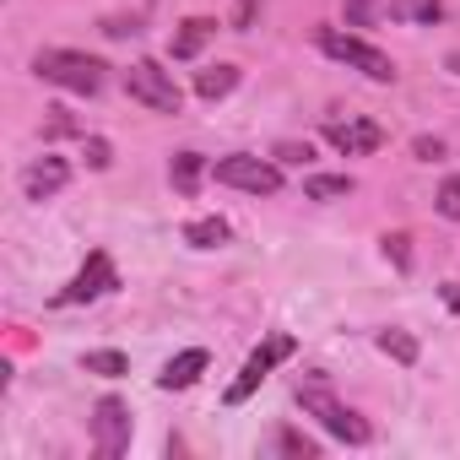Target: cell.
Listing matches in <instances>:
<instances>
[{
    "label": "cell",
    "instance_id": "7402d4cb",
    "mask_svg": "<svg viewBox=\"0 0 460 460\" xmlns=\"http://www.w3.org/2000/svg\"><path fill=\"white\" fill-rule=\"evenodd\" d=\"M277 163L309 168V163H314V146H309V141H277Z\"/></svg>",
    "mask_w": 460,
    "mask_h": 460
},
{
    "label": "cell",
    "instance_id": "f546056e",
    "mask_svg": "<svg viewBox=\"0 0 460 460\" xmlns=\"http://www.w3.org/2000/svg\"><path fill=\"white\" fill-rule=\"evenodd\" d=\"M444 71H455V76H460V49H455L449 60H444Z\"/></svg>",
    "mask_w": 460,
    "mask_h": 460
},
{
    "label": "cell",
    "instance_id": "f1b7e54d",
    "mask_svg": "<svg viewBox=\"0 0 460 460\" xmlns=\"http://www.w3.org/2000/svg\"><path fill=\"white\" fill-rule=\"evenodd\" d=\"M444 304H449V309L460 314V288H444Z\"/></svg>",
    "mask_w": 460,
    "mask_h": 460
},
{
    "label": "cell",
    "instance_id": "d4e9b609",
    "mask_svg": "<svg viewBox=\"0 0 460 460\" xmlns=\"http://www.w3.org/2000/svg\"><path fill=\"white\" fill-rule=\"evenodd\" d=\"M411 157H417V163H438V157H444V141H438V136H417V141H411Z\"/></svg>",
    "mask_w": 460,
    "mask_h": 460
},
{
    "label": "cell",
    "instance_id": "5bb4252c",
    "mask_svg": "<svg viewBox=\"0 0 460 460\" xmlns=\"http://www.w3.org/2000/svg\"><path fill=\"white\" fill-rule=\"evenodd\" d=\"M200 173H206V157H200V152H173L168 179H173L179 195H195V190H200Z\"/></svg>",
    "mask_w": 460,
    "mask_h": 460
},
{
    "label": "cell",
    "instance_id": "6da1fadb",
    "mask_svg": "<svg viewBox=\"0 0 460 460\" xmlns=\"http://www.w3.org/2000/svg\"><path fill=\"white\" fill-rule=\"evenodd\" d=\"M33 71L44 76V82H55V87H66V93H82V98H93L98 87H103V60H93V55H76V49H44L39 60H33Z\"/></svg>",
    "mask_w": 460,
    "mask_h": 460
},
{
    "label": "cell",
    "instance_id": "30bf717a",
    "mask_svg": "<svg viewBox=\"0 0 460 460\" xmlns=\"http://www.w3.org/2000/svg\"><path fill=\"white\" fill-rule=\"evenodd\" d=\"M211 39H217V22H211V17H184V22L173 28V39H168V55H173V60H195Z\"/></svg>",
    "mask_w": 460,
    "mask_h": 460
},
{
    "label": "cell",
    "instance_id": "83f0119b",
    "mask_svg": "<svg viewBox=\"0 0 460 460\" xmlns=\"http://www.w3.org/2000/svg\"><path fill=\"white\" fill-rule=\"evenodd\" d=\"M250 22H255V0H239V17H234V28H239V33H244V28H250Z\"/></svg>",
    "mask_w": 460,
    "mask_h": 460
},
{
    "label": "cell",
    "instance_id": "cb8c5ba5",
    "mask_svg": "<svg viewBox=\"0 0 460 460\" xmlns=\"http://www.w3.org/2000/svg\"><path fill=\"white\" fill-rule=\"evenodd\" d=\"M82 152H87V168H109V163H114V146H109L103 136H87Z\"/></svg>",
    "mask_w": 460,
    "mask_h": 460
},
{
    "label": "cell",
    "instance_id": "2e32d148",
    "mask_svg": "<svg viewBox=\"0 0 460 460\" xmlns=\"http://www.w3.org/2000/svg\"><path fill=\"white\" fill-rule=\"evenodd\" d=\"M304 195L309 200H341V195H352V173H309Z\"/></svg>",
    "mask_w": 460,
    "mask_h": 460
},
{
    "label": "cell",
    "instance_id": "ba28073f",
    "mask_svg": "<svg viewBox=\"0 0 460 460\" xmlns=\"http://www.w3.org/2000/svg\"><path fill=\"white\" fill-rule=\"evenodd\" d=\"M119 288V271H114V261L98 250V255H87V266L55 293V304H93V298H103V293H114Z\"/></svg>",
    "mask_w": 460,
    "mask_h": 460
},
{
    "label": "cell",
    "instance_id": "4fadbf2b",
    "mask_svg": "<svg viewBox=\"0 0 460 460\" xmlns=\"http://www.w3.org/2000/svg\"><path fill=\"white\" fill-rule=\"evenodd\" d=\"M234 87H239V66H206V71H195V93H200L206 103L227 98Z\"/></svg>",
    "mask_w": 460,
    "mask_h": 460
},
{
    "label": "cell",
    "instance_id": "484cf974",
    "mask_svg": "<svg viewBox=\"0 0 460 460\" xmlns=\"http://www.w3.org/2000/svg\"><path fill=\"white\" fill-rule=\"evenodd\" d=\"M385 255L406 271V266H411V255H406V234H385Z\"/></svg>",
    "mask_w": 460,
    "mask_h": 460
},
{
    "label": "cell",
    "instance_id": "44dd1931",
    "mask_svg": "<svg viewBox=\"0 0 460 460\" xmlns=\"http://www.w3.org/2000/svg\"><path fill=\"white\" fill-rule=\"evenodd\" d=\"M277 449H282V455H309V460H314V455H320V438H309V433H298V428H282V433H277Z\"/></svg>",
    "mask_w": 460,
    "mask_h": 460
},
{
    "label": "cell",
    "instance_id": "7c38bea8",
    "mask_svg": "<svg viewBox=\"0 0 460 460\" xmlns=\"http://www.w3.org/2000/svg\"><path fill=\"white\" fill-rule=\"evenodd\" d=\"M200 374H206V352H200V347H190V352H179V358H168V363H163L157 390H190Z\"/></svg>",
    "mask_w": 460,
    "mask_h": 460
},
{
    "label": "cell",
    "instance_id": "603a6c76",
    "mask_svg": "<svg viewBox=\"0 0 460 460\" xmlns=\"http://www.w3.org/2000/svg\"><path fill=\"white\" fill-rule=\"evenodd\" d=\"M438 217L460 222V173H449V179H444V190H438Z\"/></svg>",
    "mask_w": 460,
    "mask_h": 460
},
{
    "label": "cell",
    "instance_id": "9a60e30c",
    "mask_svg": "<svg viewBox=\"0 0 460 460\" xmlns=\"http://www.w3.org/2000/svg\"><path fill=\"white\" fill-rule=\"evenodd\" d=\"M374 341H379V352H385V358H395L401 368H411V363L422 358V347H417V336H411V331H379Z\"/></svg>",
    "mask_w": 460,
    "mask_h": 460
},
{
    "label": "cell",
    "instance_id": "e0dca14e",
    "mask_svg": "<svg viewBox=\"0 0 460 460\" xmlns=\"http://www.w3.org/2000/svg\"><path fill=\"white\" fill-rule=\"evenodd\" d=\"M184 244H195V250H217V244H227V222H222V217H200V222H190V227H184Z\"/></svg>",
    "mask_w": 460,
    "mask_h": 460
},
{
    "label": "cell",
    "instance_id": "52a82bcc",
    "mask_svg": "<svg viewBox=\"0 0 460 460\" xmlns=\"http://www.w3.org/2000/svg\"><path fill=\"white\" fill-rule=\"evenodd\" d=\"M93 444H98L103 460H119V455L130 449V406H125V401L103 395V401L93 406Z\"/></svg>",
    "mask_w": 460,
    "mask_h": 460
},
{
    "label": "cell",
    "instance_id": "8992f818",
    "mask_svg": "<svg viewBox=\"0 0 460 460\" xmlns=\"http://www.w3.org/2000/svg\"><path fill=\"white\" fill-rule=\"evenodd\" d=\"M288 358H293V336H271L266 347H255V352H250V363H244V374L227 385V406H244V401L266 385V374H271L277 363H288Z\"/></svg>",
    "mask_w": 460,
    "mask_h": 460
},
{
    "label": "cell",
    "instance_id": "9c48e42d",
    "mask_svg": "<svg viewBox=\"0 0 460 460\" xmlns=\"http://www.w3.org/2000/svg\"><path fill=\"white\" fill-rule=\"evenodd\" d=\"M325 136H331V146L347 152V157H363V152H379V146H385V130H379L374 119H347V125H331Z\"/></svg>",
    "mask_w": 460,
    "mask_h": 460
},
{
    "label": "cell",
    "instance_id": "277c9868",
    "mask_svg": "<svg viewBox=\"0 0 460 460\" xmlns=\"http://www.w3.org/2000/svg\"><path fill=\"white\" fill-rule=\"evenodd\" d=\"M125 93H130L136 103H146L152 114H179V109H184L179 82H173L157 60H136V66L125 71Z\"/></svg>",
    "mask_w": 460,
    "mask_h": 460
},
{
    "label": "cell",
    "instance_id": "4316f807",
    "mask_svg": "<svg viewBox=\"0 0 460 460\" xmlns=\"http://www.w3.org/2000/svg\"><path fill=\"white\" fill-rule=\"evenodd\" d=\"M103 33H109V39H130V33H141V28H136V22H125V17H109V22H103Z\"/></svg>",
    "mask_w": 460,
    "mask_h": 460
},
{
    "label": "cell",
    "instance_id": "ac0fdd59",
    "mask_svg": "<svg viewBox=\"0 0 460 460\" xmlns=\"http://www.w3.org/2000/svg\"><path fill=\"white\" fill-rule=\"evenodd\" d=\"M390 17H401V22H438L444 17V0H390Z\"/></svg>",
    "mask_w": 460,
    "mask_h": 460
},
{
    "label": "cell",
    "instance_id": "8fae6325",
    "mask_svg": "<svg viewBox=\"0 0 460 460\" xmlns=\"http://www.w3.org/2000/svg\"><path fill=\"white\" fill-rule=\"evenodd\" d=\"M66 179H71V168H66L60 157H39V163L22 173V190H28V200H49L55 190H66Z\"/></svg>",
    "mask_w": 460,
    "mask_h": 460
},
{
    "label": "cell",
    "instance_id": "d6986e66",
    "mask_svg": "<svg viewBox=\"0 0 460 460\" xmlns=\"http://www.w3.org/2000/svg\"><path fill=\"white\" fill-rule=\"evenodd\" d=\"M82 368H87V374H103V379H119V374H130V358L114 352V347H103V352H87Z\"/></svg>",
    "mask_w": 460,
    "mask_h": 460
},
{
    "label": "cell",
    "instance_id": "3957f363",
    "mask_svg": "<svg viewBox=\"0 0 460 460\" xmlns=\"http://www.w3.org/2000/svg\"><path fill=\"white\" fill-rule=\"evenodd\" d=\"M298 406H304L309 417H320V422H325V433H336L341 444H368V438H374V428H368L352 406H341L331 390H320V385H309V390L298 385Z\"/></svg>",
    "mask_w": 460,
    "mask_h": 460
},
{
    "label": "cell",
    "instance_id": "7a4b0ae2",
    "mask_svg": "<svg viewBox=\"0 0 460 460\" xmlns=\"http://www.w3.org/2000/svg\"><path fill=\"white\" fill-rule=\"evenodd\" d=\"M314 44H320L331 60H341V66L363 71L368 82H395V66H390V55H385V49H374V44H363L358 33H341V28H320V33H314Z\"/></svg>",
    "mask_w": 460,
    "mask_h": 460
},
{
    "label": "cell",
    "instance_id": "5b68a950",
    "mask_svg": "<svg viewBox=\"0 0 460 460\" xmlns=\"http://www.w3.org/2000/svg\"><path fill=\"white\" fill-rule=\"evenodd\" d=\"M211 173H217V184H234V190H250V195H277L282 190V168L266 163V157H250V152L222 157Z\"/></svg>",
    "mask_w": 460,
    "mask_h": 460
},
{
    "label": "cell",
    "instance_id": "ffe728a7",
    "mask_svg": "<svg viewBox=\"0 0 460 460\" xmlns=\"http://www.w3.org/2000/svg\"><path fill=\"white\" fill-rule=\"evenodd\" d=\"M390 12V0H347V28H374Z\"/></svg>",
    "mask_w": 460,
    "mask_h": 460
}]
</instances>
